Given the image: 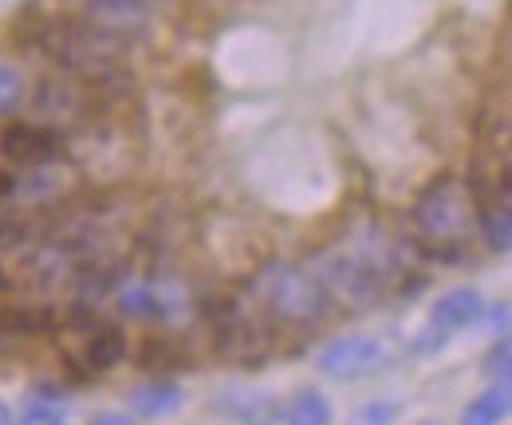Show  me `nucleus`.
Instances as JSON below:
<instances>
[{
	"instance_id": "1",
	"label": "nucleus",
	"mask_w": 512,
	"mask_h": 425,
	"mask_svg": "<svg viewBox=\"0 0 512 425\" xmlns=\"http://www.w3.org/2000/svg\"><path fill=\"white\" fill-rule=\"evenodd\" d=\"M123 48L127 40L103 32L87 16L44 24V52L87 83H111L123 71Z\"/></svg>"
},
{
	"instance_id": "2",
	"label": "nucleus",
	"mask_w": 512,
	"mask_h": 425,
	"mask_svg": "<svg viewBox=\"0 0 512 425\" xmlns=\"http://www.w3.org/2000/svg\"><path fill=\"white\" fill-rule=\"evenodd\" d=\"M256 300L264 304L268 315H276L284 323H316V319H323V311L331 307L320 276L300 268V264H288V260H276V264L260 268Z\"/></svg>"
},
{
	"instance_id": "3",
	"label": "nucleus",
	"mask_w": 512,
	"mask_h": 425,
	"mask_svg": "<svg viewBox=\"0 0 512 425\" xmlns=\"http://www.w3.org/2000/svg\"><path fill=\"white\" fill-rule=\"evenodd\" d=\"M473 221V197L457 178L434 182L414 205V225L430 241H457Z\"/></svg>"
},
{
	"instance_id": "4",
	"label": "nucleus",
	"mask_w": 512,
	"mask_h": 425,
	"mask_svg": "<svg viewBox=\"0 0 512 425\" xmlns=\"http://www.w3.org/2000/svg\"><path fill=\"white\" fill-rule=\"evenodd\" d=\"M64 355L67 363L83 374H99V370H111L127 355V335L111 323H95V319H83L75 331L64 335Z\"/></svg>"
},
{
	"instance_id": "5",
	"label": "nucleus",
	"mask_w": 512,
	"mask_h": 425,
	"mask_svg": "<svg viewBox=\"0 0 512 425\" xmlns=\"http://www.w3.org/2000/svg\"><path fill=\"white\" fill-rule=\"evenodd\" d=\"M320 370L327 378H339V382H355V378H367L371 370H379L383 363V343L371 339V335H343L335 343H327L320 351Z\"/></svg>"
},
{
	"instance_id": "6",
	"label": "nucleus",
	"mask_w": 512,
	"mask_h": 425,
	"mask_svg": "<svg viewBox=\"0 0 512 425\" xmlns=\"http://www.w3.org/2000/svg\"><path fill=\"white\" fill-rule=\"evenodd\" d=\"M217 351H221L225 359L253 363V359H260V355L268 351V339H264V331L256 327L245 311L229 307V311L221 315V323H217Z\"/></svg>"
},
{
	"instance_id": "7",
	"label": "nucleus",
	"mask_w": 512,
	"mask_h": 425,
	"mask_svg": "<svg viewBox=\"0 0 512 425\" xmlns=\"http://www.w3.org/2000/svg\"><path fill=\"white\" fill-rule=\"evenodd\" d=\"M0 146H4V154H8L12 162H20V166H48V162L56 158V134H52L48 126H40V122H20V126H12Z\"/></svg>"
},
{
	"instance_id": "8",
	"label": "nucleus",
	"mask_w": 512,
	"mask_h": 425,
	"mask_svg": "<svg viewBox=\"0 0 512 425\" xmlns=\"http://www.w3.org/2000/svg\"><path fill=\"white\" fill-rule=\"evenodd\" d=\"M481 292L477 288H449L446 296H438V304L430 307V331H438L446 339L449 331H461L469 323L481 319Z\"/></svg>"
},
{
	"instance_id": "9",
	"label": "nucleus",
	"mask_w": 512,
	"mask_h": 425,
	"mask_svg": "<svg viewBox=\"0 0 512 425\" xmlns=\"http://www.w3.org/2000/svg\"><path fill=\"white\" fill-rule=\"evenodd\" d=\"M217 410L229 414L233 422H241V425H272V418H276L272 394H264V390H256V386H229V390L217 398Z\"/></svg>"
},
{
	"instance_id": "10",
	"label": "nucleus",
	"mask_w": 512,
	"mask_h": 425,
	"mask_svg": "<svg viewBox=\"0 0 512 425\" xmlns=\"http://www.w3.org/2000/svg\"><path fill=\"white\" fill-rule=\"evenodd\" d=\"M481 233H485L489 248H497V252H509L512 248V189L509 185H505L493 201L481 205Z\"/></svg>"
},
{
	"instance_id": "11",
	"label": "nucleus",
	"mask_w": 512,
	"mask_h": 425,
	"mask_svg": "<svg viewBox=\"0 0 512 425\" xmlns=\"http://www.w3.org/2000/svg\"><path fill=\"white\" fill-rule=\"evenodd\" d=\"M119 311L134 319H166L170 315V296L158 284H127L119 292Z\"/></svg>"
},
{
	"instance_id": "12",
	"label": "nucleus",
	"mask_w": 512,
	"mask_h": 425,
	"mask_svg": "<svg viewBox=\"0 0 512 425\" xmlns=\"http://www.w3.org/2000/svg\"><path fill=\"white\" fill-rule=\"evenodd\" d=\"M182 386H174V382H146V386H138L134 394H130V402H134V410L138 414H146V418H166V414H174L178 406H182Z\"/></svg>"
},
{
	"instance_id": "13",
	"label": "nucleus",
	"mask_w": 512,
	"mask_h": 425,
	"mask_svg": "<svg viewBox=\"0 0 512 425\" xmlns=\"http://www.w3.org/2000/svg\"><path fill=\"white\" fill-rule=\"evenodd\" d=\"M284 422L288 425H331V406L320 390H300L288 410H284Z\"/></svg>"
},
{
	"instance_id": "14",
	"label": "nucleus",
	"mask_w": 512,
	"mask_h": 425,
	"mask_svg": "<svg viewBox=\"0 0 512 425\" xmlns=\"http://www.w3.org/2000/svg\"><path fill=\"white\" fill-rule=\"evenodd\" d=\"M509 414V394L505 390H485L481 398H473L461 414V425H501Z\"/></svg>"
},
{
	"instance_id": "15",
	"label": "nucleus",
	"mask_w": 512,
	"mask_h": 425,
	"mask_svg": "<svg viewBox=\"0 0 512 425\" xmlns=\"http://www.w3.org/2000/svg\"><path fill=\"white\" fill-rule=\"evenodd\" d=\"M24 99V75L8 63H0V115H12Z\"/></svg>"
},
{
	"instance_id": "16",
	"label": "nucleus",
	"mask_w": 512,
	"mask_h": 425,
	"mask_svg": "<svg viewBox=\"0 0 512 425\" xmlns=\"http://www.w3.org/2000/svg\"><path fill=\"white\" fill-rule=\"evenodd\" d=\"M485 370H489V374H505V378H509L512 374V335H501V339L485 351Z\"/></svg>"
},
{
	"instance_id": "17",
	"label": "nucleus",
	"mask_w": 512,
	"mask_h": 425,
	"mask_svg": "<svg viewBox=\"0 0 512 425\" xmlns=\"http://www.w3.org/2000/svg\"><path fill=\"white\" fill-rule=\"evenodd\" d=\"M394 414H398V410H394L390 402H367V406L351 418V425H390L394 422Z\"/></svg>"
},
{
	"instance_id": "18",
	"label": "nucleus",
	"mask_w": 512,
	"mask_h": 425,
	"mask_svg": "<svg viewBox=\"0 0 512 425\" xmlns=\"http://www.w3.org/2000/svg\"><path fill=\"white\" fill-rule=\"evenodd\" d=\"M16 425H64V418H60V410H48V406H32L24 418Z\"/></svg>"
},
{
	"instance_id": "19",
	"label": "nucleus",
	"mask_w": 512,
	"mask_h": 425,
	"mask_svg": "<svg viewBox=\"0 0 512 425\" xmlns=\"http://www.w3.org/2000/svg\"><path fill=\"white\" fill-rule=\"evenodd\" d=\"M87 425H138V422L127 418V414H119V410H103V414H95Z\"/></svg>"
},
{
	"instance_id": "20",
	"label": "nucleus",
	"mask_w": 512,
	"mask_h": 425,
	"mask_svg": "<svg viewBox=\"0 0 512 425\" xmlns=\"http://www.w3.org/2000/svg\"><path fill=\"white\" fill-rule=\"evenodd\" d=\"M0 425H12V414H8V406L0 402Z\"/></svg>"
},
{
	"instance_id": "21",
	"label": "nucleus",
	"mask_w": 512,
	"mask_h": 425,
	"mask_svg": "<svg viewBox=\"0 0 512 425\" xmlns=\"http://www.w3.org/2000/svg\"><path fill=\"white\" fill-rule=\"evenodd\" d=\"M509 402H512V374H509Z\"/></svg>"
}]
</instances>
